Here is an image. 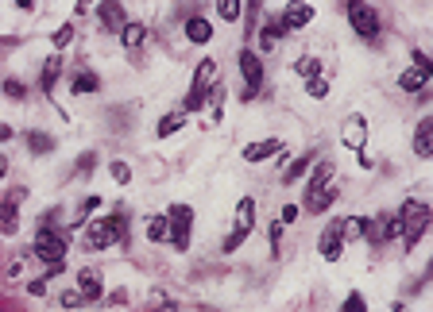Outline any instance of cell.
I'll return each mask as SVG.
<instances>
[{"instance_id": "6da1fadb", "label": "cell", "mask_w": 433, "mask_h": 312, "mask_svg": "<svg viewBox=\"0 0 433 312\" xmlns=\"http://www.w3.org/2000/svg\"><path fill=\"white\" fill-rule=\"evenodd\" d=\"M216 85H221V70H216V62H213V58H201L198 74H193V85H190V97H186V112H193V108L205 104V100L216 93Z\"/></svg>"}, {"instance_id": "7a4b0ae2", "label": "cell", "mask_w": 433, "mask_h": 312, "mask_svg": "<svg viewBox=\"0 0 433 312\" xmlns=\"http://www.w3.org/2000/svg\"><path fill=\"white\" fill-rule=\"evenodd\" d=\"M399 220H402V243H406V251H410V247H418V239L425 235V228H430V208H425L422 201H406Z\"/></svg>"}, {"instance_id": "3957f363", "label": "cell", "mask_w": 433, "mask_h": 312, "mask_svg": "<svg viewBox=\"0 0 433 312\" xmlns=\"http://www.w3.org/2000/svg\"><path fill=\"white\" fill-rule=\"evenodd\" d=\"M66 251H70V243H66V235H62V231L43 228L39 235H35V255H39L43 263L62 266V263H66Z\"/></svg>"}, {"instance_id": "277c9868", "label": "cell", "mask_w": 433, "mask_h": 312, "mask_svg": "<svg viewBox=\"0 0 433 312\" xmlns=\"http://www.w3.org/2000/svg\"><path fill=\"white\" fill-rule=\"evenodd\" d=\"M190 228H193V208L190 205H170V212H167V235H170V243H175L178 251H186V247H190Z\"/></svg>"}, {"instance_id": "5b68a950", "label": "cell", "mask_w": 433, "mask_h": 312, "mask_svg": "<svg viewBox=\"0 0 433 312\" xmlns=\"http://www.w3.org/2000/svg\"><path fill=\"white\" fill-rule=\"evenodd\" d=\"M251 228H256V201L244 197L240 205H236V228H233V235L225 239V251H228V255H233V251H240V243L251 235Z\"/></svg>"}, {"instance_id": "8992f818", "label": "cell", "mask_w": 433, "mask_h": 312, "mask_svg": "<svg viewBox=\"0 0 433 312\" xmlns=\"http://www.w3.org/2000/svg\"><path fill=\"white\" fill-rule=\"evenodd\" d=\"M240 74H244V100L259 97V85H263V62H259L256 50L244 47L240 50Z\"/></svg>"}, {"instance_id": "52a82bcc", "label": "cell", "mask_w": 433, "mask_h": 312, "mask_svg": "<svg viewBox=\"0 0 433 312\" xmlns=\"http://www.w3.org/2000/svg\"><path fill=\"white\" fill-rule=\"evenodd\" d=\"M348 24L360 39H375V35H379V16L367 8L364 0H348Z\"/></svg>"}, {"instance_id": "ba28073f", "label": "cell", "mask_w": 433, "mask_h": 312, "mask_svg": "<svg viewBox=\"0 0 433 312\" xmlns=\"http://www.w3.org/2000/svg\"><path fill=\"white\" fill-rule=\"evenodd\" d=\"M430 77H433V62L422 54V50H414V70H406V74L399 77V85H402L406 93H422Z\"/></svg>"}, {"instance_id": "9c48e42d", "label": "cell", "mask_w": 433, "mask_h": 312, "mask_svg": "<svg viewBox=\"0 0 433 312\" xmlns=\"http://www.w3.org/2000/svg\"><path fill=\"white\" fill-rule=\"evenodd\" d=\"M112 243H117V235H112V224L108 220L85 224V247H89V251H105V247H112Z\"/></svg>"}, {"instance_id": "30bf717a", "label": "cell", "mask_w": 433, "mask_h": 312, "mask_svg": "<svg viewBox=\"0 0 433 312\" xmlns=\"http://www.w3.org/2000/svg\"><path fill=\"white\" fill-rule=\"evenodd\" d=\"M321 258L325 263H337V258H341V251H344V235H341V220L337 224H329V228L321 231Z\"/></svg>"}, {"instance_id": "8fae6325", "label": "cell", "mask_w": 433, "mask_h": 312, "mask_svg": "<svg viewBox=\"0 0 433 312\" xmlns=\"http://www.w3.org/2000/svg\"><path fill=\"white\" fill-rule=\"evenodd\" d=\"M309 20H314V8H309L306 0H291L279 24H283V31H294V27H306Z\"/></svg>"}, {"instance_id": "7c38bea8", "label": "cell", "mask_w": 433, "mask_h": 312, "mask_svg": "<svg viewBox=\"0 0 433 312\" xmlns=\"http://www.w3.org/2000/svg\"><path fill=\"white\" fill-rule=\"evenodd\" d=\"M24 201V189H12L8 193V201L0 205V231L4 235H16V228H20V220H16V205Z\"/></svg>"}, {"instance_id": "4fadbf2b", "label": "cell", "mask_w": 433, "mask_h": 312, "mask_svg": "<svg viewBox=\"0 0 433 312\" xmlns=\"http://www.w3.org/2000/svg\"><path fill=\"white\" fill-rule=\"evenodd\" d=\"M97 16H101V24H105L108 31H120V27L128 24V20H124V4H120V0H101Z\"/></svg>"}, {"instance_id": "5bb4252c", "label": "cell", "mask_w": 433, "mask_h": 312, "mask_svg": "<svg viewBox=\"0 0 433 312\" xmlns=\"http://www.w3.org/2000/svg\"><path fill=\"white\" fill-rule=\"evenodd\" d=\"M364 135H367V123H364V116H348V123H344V147H352V150H364Z\"/></svg>"}, {"instance_id": "9a60e30c", "label": "cell", "mask_w": 433, "mask_h": 312, "mask_svg": "<svg viewBox=\"0 0 433 312\" xmlns=\"http://www.w3.org/2000/svg\"><path fill=\"white\" fill-rule=\"evenodd\" d=\"M333 201H337V185H333V181H329V185H321V189H314V193H306V208H309L314 216L325 212Z\"/></svg>"}, {"instance_id": "2e32d148", "label": "cell", "mask_w": 433, "mask_h": 312, "mask_svg": "<svg viewBox=\"0 0 433 312\" xmlns=\"http://www.w3.org/2000/svg\"><path fill=\"white\" fill-rule=\"evenodd\" d=\"M271 155H283V143L279 139H263V143H248V147H244L248 162H263V158H271Z\"/></svg>"}, {"instance_id": "e0dca14e", "label": "cell", "mask_w": 433, "mask_h": 312, "mask_svg": "<svg viewBox=\"0 0 433 312\" xmlns=\"http://www.w3.org/2000/svg\"><path fill=\"white\" fill-rule=\"evenodd\" d=\"M78 293H82L85 301H97V297L105 293V286H101V274H97V270H82V274H78Z\"/></svg>"}, {"instance_id": "ac0fdd59", "label": "cell", "mask_w": 433, "mask_h": 312, "mask_svg": "<svg viewBox=\"0 0 433 312\" xmlns=\"http://www.w3.org/2000/svg\"><path fill=\"white\" fill-rule=\"evenodd\" d=\"M414 155L418 158H430L433 155V120L425 116L422 123H418V135H414Z\"/></svg>"}, {"instance_id": "d6986e66", "label": "cell", "mask_w": 433, "mask_h": 312, "mask_svg": "<svg viewBox=\"0 0 433 312\" xmlns=\"http://www.w3.org/2000/svg\"><path fill=\"white\" fill-rule=\"evenodd\" d=\"M341 235H344V243L348 239H367L372 235V220L367 216H348V220H341Z\"/></svg>"}, {"instance_id": "ffe728a7", "label": "cell", "mask_w": 433, "mask_h": 312, "mask_svg": "<svg viewBox=\"0 0 433 312\" xmlns=\"http://www.w3.org/2000/svg\"><path fill=\"white\" fill-rule=\"evenodd\" d=\"M186 39H190V42H209V39H213V24L201 20V16L186 20Z\"/></svg>"}, {"instance_id": "44dd1931", "label": "cell", "mask_w": 433, "mask_h": 312, "mask_svg": "<svg viewBox=\"0 0 433 312\" xmlns=\"http://www.w3.org/2000/svg\"><path fill=\"white\" fill-rule=\"evenodd\" d=\"M279 35H283V24H279V20H267V24L259 27V50H275Z\"/></svg>"}, {"instance_id": "7402d4cb", "label": "cell", "mask_w": 433, "mask_h": 312, "mask_svg": "<svg viewBox=\"0 0 433 312\" xmlns=\"http://www.w3.org/2000/svg\"><path fill=\"white\" fill-rule=\"evenodd\" d=\"M120 39H124L128 50H135L143 39H147V27H143V24H124V27H120Z\"/></svg>"}, {"instance_id": "603a6c76", "label": "cell", "mask_w": 433, "mask_h": 312, "mask_svg": "<svg viewBox=\"0 0 433 312\" xmlns=\"http://www.w3.org/2000/svg\"><path fill=\"white\" fill-rule=\"evenodd\" d=\"M182 123H186V112H170V116H163V120H159L155 135H159V139H167V135H175Z\"/></svg>"}, {"instance_id": "cb8c5ba5", "label": "cell", "mask_w": 433, "mask_h": 312, "mask_svg": "<svg viewBox=\"0 0 433 312\" xmlns=\"http://www.w3.org/2000/svg\"><path fill=\"white\" fill-rule=\"evenodd\" d=\"M27 150H31V155H50V150H54V139H50L47 132H31L27 135Z\"/></svg>"}, {"instance_id": "d4e9b609", "label": "cell", "mask_w": 433, "mask_h": 312, "mask_svg": "<svg viewBox=\"0 0 433 312\" xmlns=\"http://www.w3.org/2000/svg\"><path fill=\"white\" fill-rule=\"evenodd\" d=\"M59 70H62V58H50V62H47V70H43V93H50V89H54V81H59Z\"/></svg>"}, {"instance_id": "484cf974", "label": "cell", "mask_w": 433, "mask_h": 312, "mask_svg": "<svg viewBox=\"0 0 433 312\" xmlns=\"http://www.w3.org/2000/svg\"><path fill=\"white\" fill-rule=\"evenodd\" d=\"M97 89H101L97 74H78V77H74V93H78V97H85V93H97Z\"/></svg>"}, {"instance_id": "4316f807", "label": "cell", "mask_w": 433, "mask_h": 312, "mask_svg": "<svg viewBox=\"0 0 433 312\" xmlns=\"http://www.w3.org/2000/svg\"><path fill=\"white\" fill-rule=\"evenodd\" d=\"M294 70H298L306 81H309V77H321V62H317V58H309V54L298 58V62H294Z\"/></svg>"}, {"instance_id": "83f0119b", "label": "cell", "mask_w": 433, "mask_h": 312, "mask_svg": "<svg viewBox=\"0 0 433 312\" xmlns=\"http://www.w3.org/2000/svg\"><path fill=\"white\" fill-rule=\"evenodd\" d=\"M147 239H151V243L167 239V216H151V220H147Z\"/></svg>"}, {"instance_id": "f1b7e54d", "label": "cell", "mask_w": 433, "mask_h": 312, "mask_svg": "<svg viewBox=\"0 0 433 312\" xmlns=\"http://www.w3.org/2000/svg\"><path fill=\"white\" fill-rule=\"evenodd\" d=\"M216 12H221V20L236 24L240 20V0H216Z\"/></svg>"}, {"instance_id": "f546056e", "label": "cell", "mask_w": 433, "mask_h": 312, "mask_svg": "<svg viewBox=\"0 0 433 312\" xmlns=\"http://www.w3.org/2000/svg\"><path fill=\"white\" fill-rule=\"evenodd\" d=\"M108 224H112V235H117V243H128V216H124V212H112V216H108Z\"/></svg>"}, {"instance_id": "4dcf8cb0", "label": "cell", "mask_w": 433, "mask_h": 312, "mask_svg": "<svg viewBox=\"0 0 433 312\" xmlns=\"http://www.w3.org/2000/svg\"><path fill=\"white\" fill-rule=\"evenodd\" d=\"M50 42H54V47H70V42H74V27H70V24H62L59 27V31H54V35H50Z\"/></svg>"}, {"instance_id": "1f68e13d", "label": "cell", "mask_w": 433, "mask_h": 312, "mask_svg": "<svg viewBox=\"0 0 433 312\" xmlns=\"http://www.w3.org/2000/svg\"><path fill=\"white\" fill-rule=\"evenodd\" d=\"M379 235H383V239H399L402 235V220H399V216H387V224H383Z\"/></svg>"}, {"instance_id": "d6a6232c", "label": "cell", "mask_w": 433, "mask_h": 312, "mask_svg": "<svg viewBox=\"0 0 433 312\" xmlns=\"http://www.w3.org/2000/svg\"><path fill=\"white\" fill-rule=\"evenodd\" d=\"M341 312H367L364 297H360V293H348V297H344V304H341Z\"/></svg>"}, {"instance_id": "836d02e7", "label": "cell", "mask_w": 433, "mask_h": 312, "mask_svg": "<svg viewBox=\"0 0 433 312\" xmlns=\"http://www.w3.org/2000/svg\"><path fill=\"white\" fill-rule=\"evenodd\" d=\"M306 170H309V155H302L298 162H294L291 170H286V181H298V178H302V173H306Z\"/></svg>"}, {"instance_id": "e575fe53", "label": "cell", "mask_w": 433, "mask_h": 312, "mask_svg": "<svg viewBox=\"0 0 433 312\" xmlns=\"http://www.w3.org/2000/svg\"><path fill=\"white\" fill-rule=\"evenodd\" d=\"M309 97H314V100H325V97H329V85H325L321 77H309Z\"/></svg>"}, {"instance_id": "d590c367", "label": "cell", "mask_w": 433, "mask_h": 312, "mask_svg": "<svg viewBox=\"0 0 433 312\" xmlns=\"http://www.w3.org/2000/svg\"><path fill=\"white\" fill-rule=\"evenodd\" d=\"M4 97H12V100H24L27 97V89L20 81H4Z\"/></svg>"}, {"instance_id": "8d00e7d4", "label": "cell", "mask_w": 433, "mask_h": 312, "mask_svg": "<svg viewBox=\"0 0 433 312\" xmlns=\"http://www.w3.org/2000/svg\"><path fill=\"white\" fill-rule=\"evenodd\" d=\"M112 178H117L120 185H128V181H132V170H128V162H112Z\"/></svg>"}, {"instance_id": "74e56055", "label": "cell", "mask_w": 433, "mask_h": 312, "mask_svg": "<svg viewBox=\"0 0 433 312\" xmlns=\"http://www.w3.org/2000/svg\"><path fill=\"white\" fill-rule=\"evenodd\" d=\"M259 4H263V0H248V35L256 31V20H259Z\"/></svg>"}, {"instance_id": "f35d334b", "label": "cell", "mask_w": 433, "mask_h": 312, "mask_svg": "<svg viewBox=\"0 0 433 312\" xmlns=\"http://www.w3.org/2000/svg\"><path fill=\"white\" fill-rule=\"evenodd\" d=\"M93 166H97V155H93V150H85V155L78 158V170H82V173H89Z\"/></svg>"}, {"instance_id": "ab89813d", "label": "cell", "mask_w": 433, "mask_h": 312, "mask_svg": "<svg viewBox=\"0 0 433 312\" xmlns=\"http://www.w3.org/2000/svg\"><path fill=\"white\" fill-rule=\"evenodd\" d=\"M97 208H101V197H85V201H82V216L97 212Z\"/></svg>"}, {"instance_id": "60d3db41", "label": "cell", "mask_w": 433, "mask_h": 312, "mask_svg": "<svg viewBox=\"0 0 433 312\" xmlns=\"http://www.w3.org/2000/svg\"><path fill=\"white\" fill-rule=\"evenodd\" d=\"M279 239H283V224H271V247H275V255H279Z\"/></svg>"}, {"instance_id": "b9f144b4", "label": "cell", "mask_w": 433, "mask_h": 312, "mask_svg": "<svg viewBox=\"0 0 433 312\" xmlns=\"http://www.w3.org/2000/svg\"><path fill=\"white\" fill-rule=\"evenodd\" d=\"M62 304H66V309H74V304H82V293H78V289H74V293H62Z\"/></svg>"}, {"instance_id": "7bdbcfd3", "label": "cell", "mask_w": 433, "mask_h": 312, "mask_svg": "<svg viewBox=\"0 0 433 312\" xmlns=\"http://www.w3.org/2000/svg\"><path fill=\"white\" fill-rule=\"evenodd\" d=\"M291 220H298V208L286 205V208H283V224H291Z\"/></svg>"}, {"instance_id": "ee69618b", "label": "cell", "mask_w": 433, "mask_h": 312, "mask_svg": "<svg viewBox=\"0 0 433 312\" xmlns=\"http://www.w3.org/2000/svg\"><path fill=\"white\" fill-rule=\"evenodd\" d=\"M31 293H35V297H43V293H47V281L35 278V281H31Z\"/></svg>"}, {"instance_id": "f6af8a7d", "label": "cell", "mask_w": 433, "mask_h": 312, "mask_svg": "<svg viewBox=\"0 0 433 312\" xmlns=\"http://www.w3.org/2000/svg\"><path fill=\"white\" fill-rule=\"evenodd\" d=\"M4 139H12V127H8V123H0V143H4Z\"/></svg>"}, {"instance_id": "bcb514c9", "label": "cell", "mask_w": 433, "mask_h": 312, "mask_svg": "<svg viewBox=\"0 0 433 312\" xmlns=\"http://www.w3.org/2000/svg\"><path fill=\"white\" fill-rule=\"evenodd\" d=\"M4 173H8V158L0 155V178H4Z\"/></svg>"}, {"instance_id": "7dc6e473", "label": "cell", "mask_w": 433, "mask_h": 312, "mask_svg": "<svg viewBox=\"0 0 433 312\" xmlns=\"http://www.w3.org/2000/svg\"><path fill=\"white\" fill-rule=\"evenodd\" d=\"M35 0H16V8H31Z\"/></svg>"}]
</instances>
